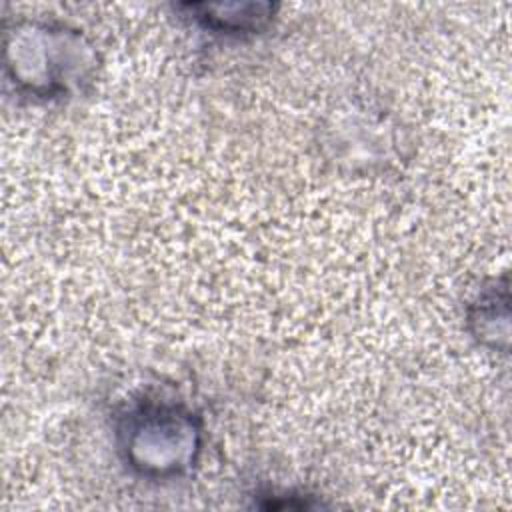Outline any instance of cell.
I'll return each instance as SVG.
<instances>
[{"label": "cell", "instance_id": "3957f363", "mask_svg": "<svg viewBox=\"0 0 512 512\" xmlns=\"http://www.w3.org/2000/svg\"><path fill=\"white\" fill-rule=\"evenodd\" d=\"M176 8L204 30L246 36L268 28L280 6L276 2H184Z\"/></svg>", "mask_w": 512, "mask_h": 512}, {"label": "cell", "instance_id": "277c9868", "mask_svg": "<svg viewBox=\"0 0 512 512\" xmlns=\"http://www.w3.org/2000/svg\"><path fill=\"white\" fill-rule=\"evenodd\" d=\"M510 298L508 280H494L490 286L478 292L468 306V326L474 338L494 350H508L510 338Z\"/></svg>", "mask_w": 512, "mask_h": 512}, {"label": "cell", "instance_id": "6da1fadb", "mask_svg": "<svg viewBox=\"0 0 512 512\" xmlns=\"http://www.w3.org/2000/svg\"><path fill=\"white\" fill-rule=\"evenodd\" d=\"M100 66L94 42L76 26L46 18L4 24V68L18 92L60 100L86 90Z\"/></svg>", "mask_w": 512, "mask_h": 512}, {"label": "cell", "instance_id": "7a4b0ae2", "mask_svg": "<svg viewBox=\"0 0 512 512\" xmlns=\"http://www.w3.org/2000/svg\"><path fill=\"white\" fill-rule=\"evenodd\" d=\"M116 440L122 460L138 476L170 480L184 476L198 462L204 426L182 402L142 400L120 416Z\"/></svg>", "mask_w": 512, "mask_h": 512}]
</instances>
